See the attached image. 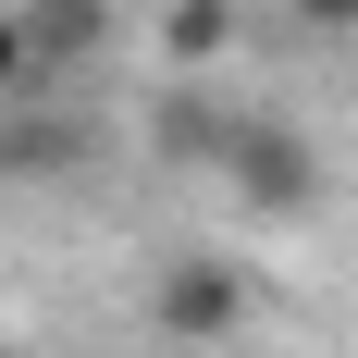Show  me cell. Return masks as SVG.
I'll list each match as a JSON object with an SVG mask.
<instances>
[{"label": "cell", "mask_w": 358, "mask_h": 358, "mask_svg": "<svg viewBox=\"0 0 358 358\" xmlns=\"http://www.w3.org/2000/svg\"><path fill=\"white\" fill-rule=\"evenodd\" d=\"M222 185H235V210H248V222H296V210H322V148L296 136L285 111H235Z\"/></svg>", "instance_id": "obj_2"}, {"label": "cell", "mask_w": 358, "mask_h": 358, "mask_svg": "<svg viewBox=\"0 0 358 358\" xmlns=\"http://www.w3.org/2000/svg\"><path fill=\"white\" fill-rule=\"evenodd\" d=\"M259 285H248V259H222V248H173L161 272H148V334L185 358H222L235 334H248Z\"/></svg>", "instance_id": "obj_1"}, {"label": "cell", "mask_w": 358, "mask_h": 358, "mask_svg": "<svg viewBox=\"0 0 358 358\" xmlns=\"http://www.w3.org/2000/svg\"><path fill=\"white\" fill-rule=\"evenodd\" d=\"M309 25H334V37H358V0H296Z\"/></svg>", "instance_id": "obj_8"}, {"label": "cell", "mask_w": 358, "mask_h": 358, "mask_svg": "<svg viewBox=\"0 0 358 358\" xmlns=\"http://www.w3.org/2000/svg\"><path fill=\"white\" fill-rule=\"evenodd\" d=\"M25 87H37V50H25V25L0 13V99H25Z\"/></svg>", "instance_id": "obj_7"}, {"label": "cell", "mask_w": 358, "mask_h": 358, "mask_svg": "<svg viewBox=\"0 0 358 358\" xmlns=\"http://www.w3.org/2000/svg\"><path fill=\"white\" fill-rule=\"evenodd\" d=\"M222 148H235V111L210 87H173V99L148 111V161H173V173H222Z\"/></svg>", "instance_id": "obj_5"}, {"label": "cell", "mask_w": 358, "mask_h": 358, "mask_svg": "<svg viewBox=\"0 0 358 358\" xmlns=\"http://www.w3.org/2000/svg\"><path fill=\"white\" fill-rule=\"evenodd\" d=\"M0 358H25V346H13V334H0Z\"/></svg>", "instance_id": "obj_9"}, {"label": "cell", "mask_w": 358, "mask_h": 358, "mask_svg": "<svg viewBox=\"0 0 358 358\" xmlns=\"http://www.w3.org/2000/svg\"><path fill=\"white\" fill-rule=\"evenodd\" d=\"M13 25H25V50H37V87H50V74L99 62L111 37H124V13H111V0H13Z\"/></svg>", "instance_id": "obj_3"}, {"label": "cell", "mask_w": 358, "mask_h": 358, "mask_svg": "<svg viewBox=\"0 0 358 358\" xmlns=\"http://www.w3.org/2000/svg\"><path fill=\"white\" fill-rule=\"evenodd\" d=\"M222 50H235V0H173V13H161V62H173L185 87H198Z\"/></svg>", "instance_id": "obj_6"}, {"label": "cell", "mask_w": 358, "mask_h": 358, "mask_svg": "<svg viewBox=\"0 0 358 358\" xmlns=\"http://www.w3.org/2000/svg\"><path fill=\"white\" fill-rule=\"evenodd\" d=\"M99 148L87 111H0V185H37V173H74Z\"/></svg>", "instance_id": "obj_4"}]
</instances>
